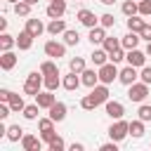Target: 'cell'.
Instances as JSON below:
<instances>
[{"instance_id": "18", "label": "cell", "mask_w": 151, "mask_h": 151, "mask_svg": "<svg viewBox=\"0 0 151 151\" xmlns=\"http://www.w3.org/2000/svg\"><path fill=\"white\" fill-rule=\"evenodd\" d=\"M90 42L92 45H104V40H106V28L99 24V26H94V28H90Z\"/></svg>"}, {"instance_id": "20", "label": "cell", "mask_w": 151, "mask_h": 151, "mask_svg": "<svg viewBox=\"0 0 151 151\" xmlns=\"http://www.w3.org/2000/svg\"><path fill=\"white\" fill-rule=\"evenodd\" d=\"M139 40H142V35H139V33H134V31H130L127 35H123V38H120V47H125V50H134V47L139 45Z\"/></svg>"}, {"instance_id": "56", "label": "cell", "mask_w": 151, "mask_h": 151, "mask_svg": "<svg viewBox=\"0 0 151 151\" xmlns=\"http://www.w3.org/2000/svg\"><path fill=\"white\" fill-rule=\"evenodd\" d=\"M137 2H139V0H137Z\"/></svg>"}, {"instance_id": "24", "label": "cell", "mask_w": 151, "mask_h": 151, "mask_svg": "<svg viewBox=\"0 0 151 151\" xmlns=\"http://www.w3.org/2000/svg\"><path fill=\"white\" fill-rule=\"evenodd\" d=\"M90 59H92L94 66H104V64L109 61V52H106V50H94V52L90 54Z\"/></svg>"}, {"instance_id": "47", "label": "cell", "mask_w": 151, "mask_h": 151, "mask_svg": "<svg viewBox=\"0 0 151 151\" xmlns=\"http://www.w3.org/2000/svg\"><path fill=\"white\" fill-rule=\"evenodd\" d=\"M54 137H57V132H54V130H50V132H40V139H42V142H47V144H50Z\"/></svg>"}, {"instance_id": "9", "label": "cell", "mask_w": 151, "mask_h": 151, "mask_svg": "<svg viewBox=\"0 0 151 151\" xmlns=\"http://www.w3.org/2000/svg\"><path fill=\"white\" fill-rule=\"evenodd\" d=\"M45 12H47L50 19H61V17L66 14V2H64V0H52Z\"/></svg>"}, {"instance_id": "33", "label": "cell", "mask_w": 151, "mask_h": 151, "mask_svg": "<svg viewBox=\"0 0 151 151\" xmlns=\"http://www.w3.org/2000/svg\"><path fill=\"white\" fill-rule=\"evenodd\" d=\"M68 68H71V71H76V73H83L87 66H85V59H83V57H73V59L68 61Z\"/></svg>"}, {"instance_id": "44", "label": "cell", "mask_w": 151, "mask_h": 151, "mask_svg": "<svg viewBox=\"0 0 151 151\" xmlns=\"http://www.w3.org/2000/svg\"><path fill=\"white\" fill-rule=\"evenodd\" d=\"M139 14L151 17V0H139Z\"/></svg>"}, {"instance_id": "32", "label": "cell", "mask_w": 151, "mask_h": 151, "mask_svg": "<svg viewBox=\"0 0 151 151\" xmlns=\"http://www.w3.org/2000/svg\"><path fill=\"white\" fill-rule=\"evenodd\" d=\"M9 106H12V113H19V111H24V109H26V104H24V97H21V94H12V99H9Z\"/></svg>"}, {"instance_id": "26", "label": "cell", "mask_w": 151, "mask_h": 151, "mask_svg": "<svg viewBox=\"0 0 151 151\" xmlns=\"http://www.w3.org/2000/svg\"><path fill=\"white\" fill-rule=\"evenodd\" d=\"M31 7L33 5H28L26 0H19V2H14V14L17 17H28L31 14Z\"/></svg>"}, {"instance_id": "42", "label": "cell", "mask_w": 151, "mask_h": 151, "mask_svg": "<svg viewBox=\"0 0 151 151\" xmlns=\"http://www.w3.org/2000/svg\"><path fill=\"white\" fill-rule=\"evenodd\" d=\"M137 113H139V118H142L144 123H149V120H151V106H149V104H142Z\"/></svg>"}, {"instance_id": "30", "label": "cell", "mask_w": 151, "mask_h": 151, "mask_svg": "<svg viewBox=\"0 0 151 151\" xmlns=\"http://www.w3.org/2000/svg\"><path fill=\"white\" fill-rule=\"evenodd\" d=\"M9 142H21V137H24V130L19 127V125H9L7 127V134H5Z\"/></svg>"}, {"instance_id": "31", "label": "cell", "mask_w": 151, "mask_h": 151, "mask_svg": "<svg viewBox=\"0 0 151 151\" xmlns=\"http://www.w3.org/2000/svg\"><path fill=\"white\" fill-rule=\"evenodd\" d=\"M61 85V78H59V73H52V76H45V90H57Z\"/></svg>"}, {"instance_id": "52", "label": "cell", "mask_w": 151, "mask_h": 151, "mask_svg": "<svg viewBox=\"0 0 151 151\" xmlns=\"http://www.w3.org/2000/svg\"><path fill=\"white\" fill-rule=\"evenodd\" d=\"M99 2H101V5H113L116 0H99Z\"/></svg>"}, {"instance_id": "27", "label": "cell", "mask_w": 151, "mask_h": 151, "mask_svg": "<svg viewBox=\"0 0 151 151\" xmlns=\"http://www.w3.org/2000/svg\"><path fill=\"white\" fill-rule=\"evenodd\" d=\"M14 45H17V38H14V35H9V33H2V35H0V50H2V52L12 50Z\"/></svg>"}, {"instance_id": "11", "label": "cell", "mask_w": 151, "mask_h": 151, "mask_svg": "<svg viewBox=\"0 0 151 151\" xmlns=\"http://www.w3.org/2000/svg\"><path fill=\"white\" fill-rule=\"evenodd\" d=\"M80 85H83V80H80V73H76V71H71L68 76H64V78H61V87H64V90H68V92L78 90Z\"/></svg>"}, {"instance_id": "48", "label": "cell", "mask_w": 151, "mask_h": 151, "mask_svg": "<svg viewBox=\"0 0 151 151\" xmlns=\"http://www.w3.org/2000/svg\"><path fill=\"white\" fill-rule=\"evenodd\" d=\"M139 35H142V38H144V40L149 42V40H151V24H146V26H144V28L139 31Z\"/></svg>"}, {"instance_id": "6", "label": "cell", "mask_w": 151, "mask_h": 151, "mask_svg": "<svg viewBox=\"0 0 151 151\" xmlns=\"http://www.w3.org/2000/svg\"><path fill=\"white\" fill-rule=\"evenodd\" d=\"M137 78H139V73H137V66H132V64H127V66L120 68V73H118V80H120L123 85H132V83H137Z\"/></svg>"}, {"instance_id": "17", "label": "cell", "mask_w": 151, "mask_h": 151, "mask_svg": "<svg viewBox=\"0 0 151 151\" xmlns=\"http://www.w3.org/2000/svg\"><path fill=\"white\" fill-rule=\"evenodd\" d=\"M21 149H24V151H40L42 144H40V139H38L35 134H24V137H21Z\"/></svg>"}, {"instance_id": "29", "label": "cell", "mask_w": 151, "mask_h": 151, "mask_svg": "<svg viewBox=\"0 0 151 151\" xmlns=\"http://www.w3.org/2000/svg\"><path fill=\"white\" fill-rule=\"evenodd\" d=\"M130 134H132L134 139L144 137V120H142V118H139V120H132V123H130Z\"/></svg>"}, {"instance_id": "55", "label": "cell", "mask_w": 151, "mask_h": 151, "mask_svg": "<svg viewBox=\"0 0 151 151\" xmlns=\"http://www.w3.org/2000/svg\"><path fill=\"white\" fill-rule=\"evenodd\" d=\"M50 2H52V0H50Z\"/></svg>"}, {"instance_id": "25", "label": "cell", "mask_w": 151, "mask_h": 151, "mask_svg": "<svg viewBox=\"0 0 151 151\" xmlns=\"http://www.w3.org/2000/svg\"><path fill=\"white\" fill-rule=\"evenodd\" d=\"M120 9H123V14H125V17H132V14H139V2H137V0H125Z\"/></svg>"}, {"instance_id": "45", "label": "cell", "mask_w": 151, "mask_h": 151, "mask_svg": "<svg viewBox=\"0 0 151 151\" xmlns=\"http://www.w3.org/2000/svg\"><path fill=\"white\" fill-rule=\"evenodd\" d=\"M12 94H14L12 90H7V87H2V90H0V101H7V104H9V99H12Z\"/></svg>"}, {"instance_id": "50", "label": "cell", "mask_w": 151, "mask_h": 151, "mask_svg": "<svg viewBox=\"0 0 151 151\" xmlns=\"http://www.w3.org/2000/svg\"><path fill=\"white\" fill-rule=\"evenodd\" d=\"M0 31H2V33L7 31V19H5V17H0Z\"/></svg>"}, {"instance_id": "36", "label": "cell", "mask_w": 151, "mask_h": 151, "mask_svg": "<svg viewBox=\"0 0 151 151\" xmlns=\"http://www.w3.org/2000/svg\"><path fill=\"white\" fill-rule=\"evenodd\" d=\"M80 106H83L85 111H94V109H97L99 104L94 101V97H92V94H85V97L80 99Z\"/></svg>"}, {"instance_id": "37", "label": "cell", "mask_w": 151, "mask_h": 151, "mask_svg": "<svg viewBox=\"0 0 151 151\" xmlns=\"http://www.w3.org/2000/svg\"><path fill=\"white\" fill-rule=\"evenodd\" d=\"M38 109H40L38 104H28L21 113H24V118H26V120H35V118H38Z\"/></svg>"}, {"instance_id": "8", "label": "cell", "mask_w": 151, "mask_h": 151, "mask_svg": "<svg viewBox=\"0 0 151 151\" xmlns=\"http://www.w3.org/2000/svg\"><path fill=\"white\" fill-rule=\"evenodd\" d=\"M125 59H127V64H132V66H137V68H142V66H146V52H142V50H127V54H125Z\"/></svg>"}, {"instance_id": "40", "label": "cell", "mask_w": 151, "mask_h": 151, "mask_svg": "<svg viewBox=\"0 0 151 151\" xmlns=\"http://www.w3.org/2000/svg\"><path fill=\"white\" fill-rule=\"evenodd\" d=\"M99 24H101L104 28H113V26H116V19H113V14H101V17H99Z\"/></svg>"}, {"instance_id": "54", "label": "cell", "mask_w": 151, "mask_h": 151, "mask_svg": "<svg viewBox=\"0 0 151 151\" xmlns=\"http://www.w3.org/2000/svg\"><path fill=\"white\" fill-rule=\"evenodd\" d=\"M7 2H12V5H14V2H19V0H7Z\"/></svg>"}, {"instance_id": "19", "label": "cell", "mask_w": 151, "mask_h": 151, "mask_svg": "<svg viewBox=\"0 0 151 151\" xmlns=\"http://www.w3.org/2000/svg\"><path fill=\"white\" fill-rule=\"evenodd\" d=\"M80 80H83L85 87H94V85L99 83V71H94V68H85V71L80 73Z\"/></svg>"}, {"instance_id": "46", "label": "cell", "mask_w": 151, "mask_h": 151, "mask_svg": "<svg viewBox=\"0 0 151 151\" xmlns=\"http://www.w3.org/2000/svg\"><path fill=\"white\" fill-rule=\"evenodd\" d=\"M99 149H101V151H118V142H113V139H111V142H106V144H101Z\"/></svg>"}, {"instance_id": "14", "label": "cell", "mask_w": 151, "mask_h": 151, "mask_svg": "<svg viewBox=\"0 0 151 151\" xmlns=\"http://www.w3.org/2000/svg\"><path fill=\"white\" fill-rule=\"evenodd\" d=\"M17 61H19V57H17L12 50H7V52H2V57H0V68H2V71H12V68L17 66Z\"/></svg>"}, {"instance_id": "43", "label": "cell", "mask_w": 151, "mask_h": 151, "mask_svg": "<svg viewBox=\"0 0 151 151\" xmlns=\"http://www.w3.org/2000/svg\"><path fill=\"white\" fill-rule=\"evenodd\" d=\"M139 80L146 83V85H151V66H142V71H139Z\"/></svg>"}, {"instance_id": "21", "label": "cell", "mask_w": 151, "mask_h": 151, "mask_svg": "<svg viewBox=\"0 0 151 151\" xmlns=\"http://www.w3.org/2000/svg\"><path fill=\"white\" fill-rule=\"evenodd\" d=\"M64 31H66V21L64 19H50V24H47V33L50 35H64Z\"/></svg>"}, {"instance_id": "15", "label": "cell", "mask_w": 151, "mask_h": 151, "mask_svg": "<svg viewBox=\"0 0 151 151\" xmlns=\"http://www.w3.org/2000/svg\"><path fill=\"white\" fill-rule=\"evenodd\" d=\"M90 94L94 97V101L97 104H106L109 101V87L101 83V85H94V87H90Z\"/></svg>"}, {"instance_id": "35", "label": "cell", "mask_w": 151, "mask_h": 151, "mask_svg": "<svg viewBox=\"0 0 151 151\" xmlns=\"http://www.w3.org/2000/svg\"><path fill=\"white\" fill-rule=\"evenodd\" d=\"M118 47H120V38H109V35H106V40H104V50L111 54V52H116Z\"/></svg>"}, {"instance_id": "13", "label": "cell", "mask_w": 151, "mask_h": 151, "mask_svg": "<svg viewBox=\"0 0 151 151\" xmlns=\"http://www.w3.org/2000/svg\"><path fill=\"white\" fill-rule=\"evenodd\" d=\"M47 111H50V118H52L54 123H61V120L66 118V104H64V101H54Z\"/></svg>"}, {"instance_id": "22", "label": "cell", "mask_w": 151, "mask_h": 151, "mask_svg": "<svg viewBox=\"0 0 151 151\" xmlns=\"http://www.w3.org/2000/svg\"><path fill=\"white\" fill-rule=\"evenodd\" d=\"M17 47H19V50H24V52L33 47V35H31V33H28L26 28H24V31H21V33L17 35Z\"/></svg>"}, {"instance_id": "39", "label": "cell", "mask_w": 151, "mask_h": 151, "mask_svg": "<svg viewBox=\"0 0 151 151\" xmlns=\"http://www.w3.org/2000/svg\"><path fill=\"white\" fill-rule=\"evenodd\" d=\"M38 130H40V132L54 130V120H52V118H40V120H38Z\"/></svg>"}, {"instance_id": "23", "label": "cell", "mask_w": 151, "mask_h": 151, "mask_svg": "<svg viewBox=\"0 0 151 151\" xmlns=\"http://www.w3.org/2000/svg\"><path fill=\"white\" fill-rule=\"evenodd\" d=\"M144 26H146V21L142 19V14H132V17H127V31H134V33H139Z\"/></svg>"}, {"instance_id": "3", "label": "cell", "mask_w": 151, "mask_h": 151, "mask_svg": "<svg viewBox=\"0 0 151 151\" xmlns=\"http://www.w3.org/2000/svg\"><path fill=\"white\" fill-rule=\"evenodd\" d=\"M127 134H130V123L123 120V118H118V120L109 127V137H111L113 142H123Z\"/></svg>"}, {"instance_id": "41", "label": "cell", "mask_w": 151, "mask_h": 151, "mask_svg": "<svg viewBox=\"0 0 151 151\" xmlns=\"http://www.w3.org/2000/svg\"><path fill=\"white\" fill-rule=\"evenodd\" d=\"M64 149H66V144H64V139L57 134V137L50 142V151H64Z\"/></svg>"}, {"instance_id": "4", "label": "cell", "mask_w": 151, "mask_h": 151, "mask_svg": "<svg viewBox=\"0 0 151 151\" xmlns=\"http://www.w3.org/2000/svg\"><path fill=\"white\" fill-rule=\"evenodd\" d=\"M118 66L113 64V61H106L104 66H99V83H104V85H111L116 78H118Z\"/></svg>"}, {"instance_id": "16", "label": "cell", "mask_w": 151, "mask_h": 151, "mask_svg": "<svg viewBox=\"0 0 151 151\" xmlns=\"http://www.w3.org/2000/svg\"><path fill=\"white\" fill-rule=\"evenodd\" d=\"M104 106H106V113H109L113 120H118V118H123V116H125V106H123L120 101H111V99H109Z\"/></svg>"}, {"instance_id": "12", "label": "cell", "mask_w": 151, "mask_h": 151, "mask_svg": "<svg viewBox=\"0 0 151 151\" xmlns=\"http://www.w3.org/2000/svg\"><path fill=\"white\" fill-rule=\"evenodd\" d=\"M54 101H57V97H54L52 90H45V92H38V94H35V104H38L40 109H50Z\"/></svg>"}, {"instance_id": "51", "label": "cell", "mask_w": 151, "mask_h": 151, "mask_svg": "<svg viewBox=\"0 0 151 151\" xmlns=\"http://www.w3.org/2000/svg\"><path fill=\"white\" fill-rule=\"evenodd\" d=\"M144 52H146V57H151V40L146 42V50H144Z\"/></svg>"}, {"instance_id": "7", "label": "cell", "mask_w": 151, "mask_h": 151, "mask_svg": "<svg viewBox=\"0 0 151 151\" xmlns=\"http://www.w3.org/2000/svg\"><path fill=\"white\" fill-rule=\"evenodd\" d=\"M26 31H28L33 38H40V35L47 31V26H45L40 19H35V17H28V19H26Z\"/></svg>"}, {"instance_id": "53", "label": "cell", "mask_w": 151, "mask_h": 151, "mask_svg": "<svg viewBox=\"0 0 151 151\" xmlns=\"http://www.w3.org/2000/svg\"><path fill=\"white\" fill-rule=\"evenodd\" d=\"M26 2H28V5H38L40 0H26Z\"/></svg>"}, {"instance_id": "49", "label": "cell", "mask_w": 151, "mask_h": 151, "mask_svg": "<svg viewBox=\"0 0 151 151\" xmlns=\"http://www.w3.org/2000/svg\"><path fill=\"white\" fill-rule=\"evenodd\" d=\"M68 149H71V151H85V144H80V142H73Z\"/></svg>"}, {"instance_id": "10", "label": "cell", "mask_w": 151, "mask_h": 151, "mask_svg": "<svg viewBox=\"0 0 151 151\" xmlns=\"http://www.w3.org/2000/svg\"><path fill=\"white\" fill-rule=\"evenodd\" d=\"M76 19H78L83 26H87V28H94V26H99V24H97V21H99V17H94V12H90V9H78Z\"/></svg>"}, {"instance_id": "28", "label": "cell", "mask_w": 151, "mask_h": 151, "mask_svg": "<svg viewBox=\"0 0 151 151\" xmlns=\"http://www.w3.org/2000/svg\"><path fill=\"white\" fill-rule=\"evenodd\" d=\"M40 73H42V76H52V73H59V66H57V61H52V59L42 61V64H40Z\"/></svg>"}, {"instance_id": "38", "label": "cell", "mask_w": 151, "mask_h": 151, "mask_svg": "<svg viewBox=\"0 0 151 151\" xmlns=\"http://www.w3.org/2000/svg\"><path fill=\"white\" fill-rule=\"evenodd\" d=\"M125 54H127V50H125V47H118L116 52H111V54H109V61L118 64V61H123V59H125Z\"/></svg>"}, {"instance_id": "1", "label": "cell", "mask_w": 151, "mask_h": 151, "mask_svg": "<svg viewBox=\"0 0 151 151\" xmlns=\"http://www.w3.org/2000/svg\"><path fill=\"white\" fill-rule=\"evenodd\" d=\"M40 87H45V76H42L40 71H31V73L26 76V83H24V94L35 97V94L40 92Z\"/></svg>"}, {"instance_id": "34", "label": "cell", "mask_w": 151, "mask_h": 151, "mask_svg": "<svg viewBox=\"0 0 151 151\" xmlns=\"http://www.w3.org/2000/svg\"><path fill=\"white\" fill-rule=\"evenodd\" d=\"M64 42H66V45H78V42H80V35H78V31H71V28H66V31H64Z\"/></svg>"}, {"instance_id": "2", "label": "cell", "mask_w": 151, "mask_h": 151, "mask_svg": "<svg viewBox=\"0 0 151 151\" xmlns=\"http://www.w3.org/2000/svg\"><path fill=\"white\" fill-rule=\"evenodd\" d=\"M146 97H149V85L146 83H132V85H127V99L130 101L142 104Z\"/></svg>"}, {"instance_id": "5", "label": "cell", "mask_w": 151, "mask_h": 151, "mask_svg": "<svg viewBox=\"0 0 151 151\" xmlns=\"http://www.w3.org/2000/svg\"><path fill=\"white\" fill-rule=\"evenodd\" d=\"M45 54L52 57V59H59V57H66V42H57V40H47L45 42Z\"/></svg>"}]
</instances>
